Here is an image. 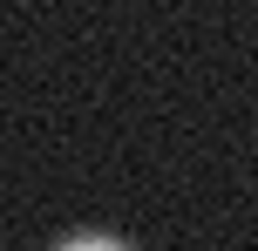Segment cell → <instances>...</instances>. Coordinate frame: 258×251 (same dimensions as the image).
<instances>
[{"label": "cell", "instance_id": "6da1fadb", "mask_svg": "<svg viewBox=\"0 0 258 251\" xmlns=\"http://www.w3.org/2000/svg\"><path fill=\"white\" fill-rule=\"evenodd\" d=\"M54 251H129L122 238H109V231H75V238H61Z\"/></svg>", "mask_w": 258, "mask_h": 251}]
</instances>
